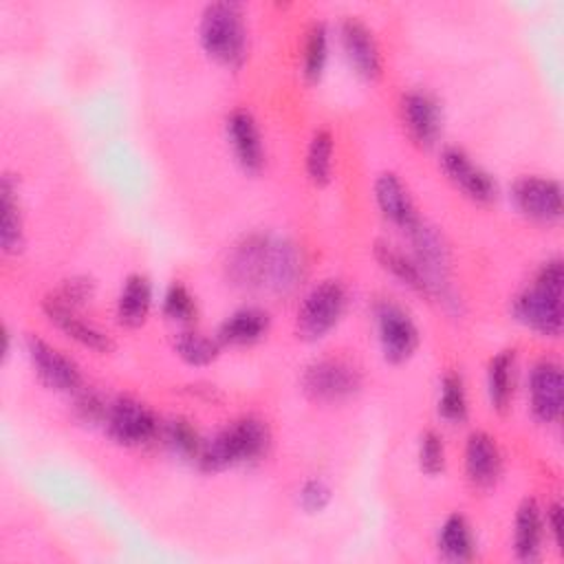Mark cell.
<instances>
[{"label": "cell", "mask_w": 564, "mask_h": 564, "mask_svg": "<svg viewBox=\"0 0 564 564\" xmlns=\"http://www.w3.org/2000/svg\"><path fill=\"white\" fill-rule=\"evenodd\" d=\"M562 284H564L562 258L546 260L538 269L533 282L516 295L511 304L513 317L540 335L557 337L562 333V317H564Z\"/></svg>", "instance_id": "obj_1"}, {"label": "cell", "mask_w": 564, "mask_h": 564, "mask_svg": "<svg viewBox=\"0 0 564 564\" xmlns=\"http://www.w3.org/2000/svg\"><path fill=\"white\" fill-rule=\"evenodd\" d=\"M269 447V425L262 419L249 414L227 423L209 441H203V449L196 463L203 471H223L227 467L262 458Z\"/></svg>", "instance_id": "obj_2"}, {"label": "cell", "mask_w": 564, "mask_h": 564, "mask_svg": "<svg viewBox=\"0 0 564 564\" xmlns=\"http://www.w3.org/2000/svg\"><path fill=\"white\" fill-rule=\"evenodd\" d=\"M198 37L203 51L223 66L238 68L247 57V24L240 2H209L200 13Z\"/></svg>", "instance_id": "obj_3"}, {"label": "cell", "mask_w": 564, "mask_h": 564, "mask_svg": "<svg viewBox=\"0 0 564 564\" xmlns=\"http://www.w3.org/2000/svg\"><path fill=\"white\" fill-rule=\"evenodd\" d=\"M346 289L339 280H322L315 284L297 306L295 333L304 341H317L326 337L341 319L346 311Z\"/></svg>", "instance_id": "obj_4"}, {"label": "cell", "mask_w": 564, "mask_h": 564, "mask_svg": "<svg viewBox=\"0 0 564 564\" xmlns=\"http://www.w3.org/2000/svg\"><path fill=\"white\" fill-rule=\"evenodd\" d=\"M300 383L308 399L333 403L352 397L361 388V372L346 359L324 357L304 368Z\"/></svg>", "instance_id": "obj_5"}, {"label": "cell", "mask_w": 564, "mask_h": 564, "mask_svg": "<svg viewBox=\"0 0 564 564\" xmlns=\"http://www.w3.org/2000/svg\"><path fill=\"white\" fill-rule=\"evenodd\" d=\"M275 238L267 234L242 236L227 256V278L240 289L269 286Z\"/></svg>", "instance_id": "obj_6"}, {"label": "cell", "mask_w": 564, "mask_h": 564, "mask_svg": "<svg viewBox=\"0 0 564 564\" xmlns=\"http://www.w3.org/2000/svg\"><path fill=\"white\" fill-rule=\"evenodd\" d=\"M104 425L108 436L123 447L145 445L161 432L154 412L134 397H117L108 405Z\"/></svg>", "instance_id": "obj_7"}, {"label": "cell", "mask_w": 564, "mask_h": 564, "mask_svg": "<svg viewBox=\"0 0 564 564\" xmlns=\"http://www.w3.org/2000/svg\"><path fill=\"white\" fill-rule=\"evenodd\" d=\"M377 330L383 359L390 364L408 361L419 348V328L412 317L394 302L377 304Z\"/></svg>", "instance_id": "obj_8"}, {"label": "cell", "mask_w": 564, "mask_h": 564, "mask_svg": "<svg viewBox=\"0 0 564 564\" xmlns=\"http://www.w3.org/2000/svg\"><path fill=\"white\" fill-rule=\"evenodd\" d=\"M26 352L31 366L40 381L57 392H77L82 388V372L79 366L64 355L59 348L51 346L37 335L26 337Z\"/></svg>", "instance_id": "obj_9"}, {"label": "cell", "mask_w": 564, "mask_h": 564, "mask_svg": "<svg viewBox=\"0 0 564 564\" xmlns=\"http://www.w3.org/2000/svg\"><path fill=\"white\" fill-rule=\"evenodd\" d=\"M339 37L344 55L352 70L368 82L379 79L383 62L372 29L361 18L346 15L339 24Z\"/></svg>", "instance_id": "obj_10"}, {"label": "cell", "mask_w": 564, "mask_h": 564, "mask_svg": "<svg viewBox=\"0 0 564 564\" xmlns=\"http://www.w3.org/2000/svg\"><path fill=\"white\" fill-rule=\"evenodd\" d=\"M441 167L445 176L471 200L491 203L498 194V185L494 176L482 170L474 159L458 145H447L441 152Z\"/></svg>", "instance_id": "obj_11"}, {"label": "cell", "mask_w": 564, "mask_h": 564, "mask_svg": "<svg viewBox=\"0 0 564 564\" xmlns=\"http://www.w3.org/2000/svg\"><path fill=\"white\" fill-rule=\"evenodd\" d=\"M511 198L531 220L555 223L562 216V187L555 178L522 176L513 183Z\"/></svg>", "instance_id": "obj_12"}, {"label": "cell", "mask_w": 564, "mask_h": 564, "mask_svg": "<svg viewBox=\"0 0 564 564\" xmlns=\"http://www.w3.org/2000/svg\"><path fill=\"white\" fill-rule=\"evenodd\" d=\"M529 405L533 416L542 423H555L562 416L564 379L557 361L542 359L531 368Z\"/></svg>", "instance_id": "obj_13"}, {"label": "cell", "mask_w": 564, "mask_h": 564, "mask_svg": "<svg viewBox=\"0 0 564 564\" xmlns=\"http://www.w3.org/2000/svg\"><path fill=\"white\" fill-rule=\"evenodd\" d=\"M401 119L416 145L430 148L436 143L443 128V112L434 95L425 90H408L401 97Z\"/></svg>", "instance_id": "obj_14"}, {"label": "cell", "mask_w": 564, "mask_h": 564, "mask_svg": "<svg viewBox=\"0 0 564 564\" xmlns=\"http://www.w3.org/2000/svg\"><path fill=\"white\" fill-rule=\"evenodd\" d=\"M42 311L48 317V322L55 324L73 341H77V344H82V346H86V348H90L95 352H112L115 350V341H112V337L106 330H101L95 324L86 322L77 313V308L59 302L53 293L44 297Z\"/></svg>", "instance_id": "obj_15"}, {"label": "cell", "mask_w": 564, "mask_h": 564, "mask_svg": "<svg viewBox=\"0 0 564 564\" xmlns=\"http://www.w3.org/2000/svg\"><path fill=\"white\" fill-rule=\"evenodd\" d=\"M225 132L238 165L249 174H258L264 165V145L253 115L245 108L231 110L225 121Z\"/></svg>", "instance_id": "obj_16"}, {"label": "cell", "mask_w": 564, "mask_h": 564, "mask_svg": "<svg viewBox=\"0 0 564 564\" xmlns=\"http://www.w3.org/2000/svg\"><path fill=\"white\" fill-rule=\"evenodd\" d=\"M375 200L381 216L394 227L403 229L405 234H410L423 223L408 187L394 172L379 174V178L375 181Z\"/></svg>", "instance_id": "obj_17"}, {"label": "cell", "mask_w": 564, "mask_h": 564, "mask_svg": "<svg viewBox=\"0 0 564 564\" xmlns=\"http://www.w3.org/2000/svg\"><path fill=\"white\" fill-rule=\"evenodd\" d=\"M465 474L476 487H491L502 474V452L489 432L476 430L465 443Z\"/></svg>", "instance_id": "obj_18"}, {"label": "cell", "mask_w": 564, "mask_h": 564, "mask_svg": "<svg viewBox=\"0 0 564 564\" xmlns=\"http://www.w3.org/2000/svg\"><path fill=\"white\" fill-rule=\"evenodd\" d=\"M0 247L7 256L20 253L24 247V218L18 183L11 174L0 178Z\"/></svg>", "instance_id": "obj_19"}, {"label": "cell", "mask_w": 564, "mask_h": 564, "mask_svg": "<svg viewBox=\"0 0 564 564\" xmlns=\"http://www.w3.org/2000/svg\"><path fill=\"white\" fill-rule=\"evenodd\" d=\"M269 330V313L256 306L238 308L218 326L216 339L220 346H251Z\"/></svg>", "instance_id": "obj_20"}, {"label": "cell", "mask_w": 564, "mask_h": 564, "mask_svg": "<svg viewBox=\"0 0 564 564\" xmlns=\"http://www.w3.org/2000/svg\"><path fill=\"white\" fill-rule=\"evenodd\" d=\"M544 535V518L535 498H524L516 511V531H513V551L518 560L533 562L540 557Z\"/></svg>", "instance_id": "obj_21"}, {"label": "cell", "mask_w": 564, "mask_h": 564, "mask_svg": "<svg viewBox=\"0 0 564 564\" xmlns=\"http://www.w3.org/2000/svg\"><path fill=\"white\" fill-rule=\"evenodd\" d=\"M152 306V284L143 273L126 278L117 297V322L126 328H139L145 324Z\"/></svg>", "instance_id": "obj_22"}, {"label": "cell", "mask_w": 564, "mask_h": 564, "mask_svg": "<svg viewBox=\"0 0 564 564\" xmlns=\"http://www.w3.org/2000/svg\"><path fill=\"white\" fill-rule=\"evenodd\" d=\"M372 251H375L377 262L401 284H405L408 289H412L421 295H432V284L414 258H410L408 253H403L401 249H397L394 245L383 242V240L375 242Z\"/></svg>", "instance_id": "obj_23"}, {"label": "cell", "mask_w": 564, "mask_h": 564, "mask_svg": "<svg viewBox=\"0 0 564 564\" xmlns=\"http://www.w3.org/2000/svg\"><path fill=\"white\" fill-rule=\"evenodd\" d=\"M436 546L443 560L449 562H469L476 553V542L471 527L463 513H452L438 529Z\"/></svg>", "instance_id": "obj_24"}, {"label": "cell", "mask_w": 564, "mask_h": 564, "mask_svg": "<svg viewBox=\"0 0 564 564\" xmlns=\"http://www.w3.org/2000/svg\"><path fill=\"white\" fill-rule=\"evenodd\" d=\"M304 273V260L297 247L289 240H278L273 247V260H271V273H269V286L271 291L286 293L295 289Z\"/></svg>", "instance_id": "obj_25"}, {"label": "cell", "mask_w": 564, "mask_h": 564, "mask_svg": "<svg viewBox=\"0 0 564 564\" xmlns=\"http://www.w3.org/2000/svg\"><path fill=\"white\" fill-rule=\"evenodd\" d=\"M513 372H516V350L507 348L491 357L487 368V394L498 412H505L513 397Z\"/></svg>", "instance_id": "obj_26"}, {"label": "cell", "mask_w": 564, "mask_h": 564, "mask_svg": "<svg viewBox=\"0 0 564 564\" xmlns=\"http://www.w3.org/2000/svg\"><path fill=\"white\" fill-rule=\"evenodd\" d=\"M333 150H335V141L330 130L326 128L315 130L306 150V174L311 183H315L317 187L328 185L333 178Z\"/></svg>", "instance_id": "obj_27"}, {"label": "cell", "mask_w": 564, "mask_h": 564, "mask_svg": "<svg viewBox=\"0 0 564 564\" xmlns=\"http://www.w3.org/2000/svg\"><path fill=\"white\" fill-rule=\"evenodd\" d=\"M174 352L189 366H207L216 361L220 352V341L198 330H181L174 337Z\"/></svg>", "instance_id": "obj_28"}, {"label": "cell", "mask_w": 564, "mask_h": 564, "mask_svg": "<svg viewBox=\"0 0 564 564\" xmlns=\"http://www.w3.org/2000/svg\"><path fill=\"white\" fill-rule=\"evenodd\" d=\"M328 59V31L324 22H313L304 40V59L302 73L308 82H319Z\"/></svg>", "instance_id": "obj_29"}, {"label": "cell", "mask_w": 564, "mask_h": 564, "mask_svg": "<svg viewBox=\"0 0 564 564\" xmlns=\"http://www.w3.org/2000/svg\"><path fill=\"white\" fill-rule=\"evenodd\" d=\"M438 414L449 423H463L467 419V394L463 377L454 370L445 372L441 379Z\"/></svg>", "instance_id": "obj_30"}, {"label": "cell", "mask_w": 564, "mask_h": 564, "mask_svg": "<svg viewBox=\"0 0 564 564\" xmlns=\"http://www.w3.org/2000/svg\"><path fill=\"white\" fill-rule=\"evenodd\" d=\"M163 438H165V445L183 458H194L196 460L200 449H203V438L198 436L196 427L183 416H176V419L165 423Z\"/></svg>", "instance_id": "obj_31"}, {"label": "cell", "mask_w": 564, "mask_h": 564, "mask_svg": "<svg viewBox=\"0 0 564 564\" xmlns=\"http://www.w3.org/2000/svg\"><path fill=\"white\" fill-rule=\"evenodd\" d=\"M163 315L178 324H192L198 315L196 297L183 282H172L163 297Z\"/></svg>", "instance_id": "obj_32"}, {"label": "cell", "mask_w": 564, "mask_h": 564, "mask_svg": "<svg viewBox=\"0 0 564 564\" xmlns=\"http://www.w3.org/2000/svg\"><path fill=\"white\" fill-rule=\"evenodd\" d=\"M419 467L427 476H436L445 469V445L438 432L425 430L419 441Z\"/></svg>", "instance_id": "obj_33"}, {"label": "cell", "mask_w": 564, "mask_h": 564, "mask_svg": "<svg viewBox=\"0 0 564 564\" xmlns=\"http://www.w3.org/2000/svg\"><path fill=\"white\" fill-rule=\"evenodd\" d=\"M59 302L79 308L95 295V282L86 275H73L62 282V286L53 293Z\"/></svg>", "instance_id": "obj_34"}, {"label": "cell", "mask_w": 564, "mask_h": 564, "mask_svg": "<svg viewBox=\"0 0 564 564\" xmlns=\"http://www.w3.org/2000/svg\"><path fill=\"white\" fill-rule=\"evenodd\" d=\"M333 498L330 487L322 480V478H308L302 487H300V507L306 513H319L328 507Z\"/></svg>", "instance_id": "obj_35"}, {"label": "cell", "mask_w": 564, "mask_h": 564, "mask_svg": "<svg viewBox=\"0 0 564 564\" xmlns=\"http://www.w3.org/2000/svg\"><path fill=\"white\" fill-rule=\"evenodd\" d=\"M108 405L97 392H90V390H84L77 401H75V414L77 419H82L84 423H104L106 419V412H108Z\"/></svg>", "instance_id": "obj_36"}, {"label": "cell", "mask_w": 564, "mask_h": 564, "mask_svg": "<svg viewBox=\"0 0 564 564\" xmlns=\"http://www.w3.org/2000/svg\"><path fill=\"white\" fill-rule=\"evenodd\" d=\"M546 529L553 535L555 544L562 542V505L553 502L546 507Z\"/></svg>", "instance_id": "obj_37"}]
</instances>
